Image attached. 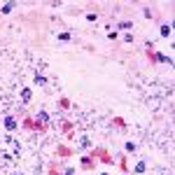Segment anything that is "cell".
Wrapping results in <instances>:
<instances>
[{
  "instance_id": "6da1fadb",
  "label": "cell",
  "mask_w": 175,
  "mask_h": 175,
  "mask_svg": "<svg viewBox=\"0 0 175 175\" xmlns=\"http://www.w3.org/2000/svg\"><path fill=\"white\" fill-rule=\"evenodd\" d=\"M2 124H5V128H7V131H14V128H19V122H16V119H14L12 115H7Z\"/></svg>"
},
{
  "instance_id": "7a4b0ae2",
  "label": "cell",
  "mask_w": 175,
  "mask_h": 175,
  "mask_svg": "<svg viewBox=\"0 0 175 175\" xmlns=\"http://www.w3.org/2000/svg\"><path fill=\"white\" fill-rule=\"evenodd\" d=\"M31 98H33V91L28 89V86H23L21 89V103L26 105V103H31Z\"/></svg>"
},
{
  "instance_id": "3957f363",
  "label": "cell",
  "mask_w": 175,
  "mask_h": 175,
  "mask_svg": "<svg viewBox=\"0 0 175 175\" xmlns=\"http://www.w3.org/2000/svg\"><path fill=\"white\" fill-rule=\"evenodd\" d=\"M37 122H40V124H47L49 122V115L44 110H40V112H37Z\"/></svg>"
},
{
  "instance_id": "277c9868",
  "label": "cell",
  "mask_w": 175,
  "mask_h": 175,
  "mask_svg": "<svg viewBox=\"0 0 175 175\" xmlns=\"http://www.w3.org/2000/svg\"><path fill=\"white\" fill-rule=\"evenodd\" d=\"M145 170H147V164H145V161H138V164H135V173H140V175H143Z\"/></svg>"
},
{
  "instance_id": "5b68a950",
  "label": "cell",
  "mask_w": 175,
  "mask_h": 175,
  "mask_svg": "<svg viewBox=\"0 0 175 175\" xmlns=\"http://www.w3.org/2000/svg\"><path fill=\"white\" fill-rule=\"evenodd\" d=\"M170 33H173V28H170V23H164V26H161V35H164V37H168Z\"/></svg>"
},
{
  "instance_id": "8992f818",
  "label": "cell",
  "mask_w": 175,
  "mask_h": 175,
  "mask_svg": "<svg viewBox=\"0 0 175 175\" xmlns=\"http://www.w3.org/2000/svg\"><path fill=\"white\" fill-rule=\"evenodd\" d=\"M35 84H37V86H44V84H47L44 75H35Z\"/></svg>"
},
{
  "instance_id": "52a82bcc",
  "label": "cell",
  "mask_w": 175,
  "mask_h": 175,
  "mask_svg": "<svg viewBox=\"0 0 175 175\" xmlns=\"http://www.w3.org/2000/svg\"><path fill=\"white\" fill-rule=\"evenodd\" d=\"M12 10H14V2H7V5H2V14H10Z\"/></svg>"
},
{
  "instance_id": "ba28073f",
  "label": "cell",
  "mask_w": 175,
  "mask_h": 175,
  "mask_svg": "<svg viewBox=\"0 0 175 175\" xmlns=\"http://www.w3.org/2000/svg\"><path fill=\"white\" fill-rule=\"evenodd\" d=\"M131 26H133V21H122V23H119L122 31H131Z\"/></svg>"
},
{
  "instance_id": "9c48e42d",
  "label": "cell",
  "mask_w": 175,
  "mask_h": 175,
  "mask_svg": "<svg viewBox=\"0 0 175 175\" xmlns=\"http://www.w3.org/2000/svg\"><path fill=\"white\" fill-rule=\"evenodd\" d=\"M58 40H61V42H68V40H70V33H58Z\"/></svg>"
},
{
  "instance_id": "30bf717a",
  "label": "cell",
  "mask_w": 175,
  "mask_h": 175,
  "mask_svg": "<svg viewBox=\"0 0 175 175\" xmlns=\"http://www.w3.org/2000/svg\"><path fill=\"white\" fill-rule=\"evenodd\" d=\"M124 147H126V152H135V145H133V143H126Z\"/></svg>"
},
{
  "instance_id": "8fae6325",
  "label": "cell",
  "mask_w": 175,
  "mask_h": 175,
  "mask_svg": "<svg viewBox=\"0 0 175 175\" xmlns=\"http://www.w3.org/2000/svg\"><path fill=\"white\" fill-rule=\"evenodd\" d=\"M65 175H75V170L73 168H65Z\"/></svg>"
},
{
  "instance_id": "7c38bea8",
  "label": "cell",
  "mask_w": 175,
  "mask_h": 175,
  "mask_svg": "<svg viewBox=\"0 0 175 175\" xmlns=\"http://www.w3.org/2000/svg\"><path fill=\"white\" fill-rule=\"evenodd\" d=\"M103 175H107V173H103Z\"/></svg>"
}]
</instances>
